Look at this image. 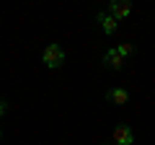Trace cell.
Instances as JSON below:
<instances>
[{
	"label": "cell",
	"mask_w": 155,
	"mask_h": 145,
	"mask_svg": "<svg viewBox=\"0 0 155 145\" xmlns=\"http://www.w3.org/2000/svg\"><path fill=\"white\" fill-rule=\"evenodd\" d=\"M41 62H44L49 70H57V67L65 65V49L60 44H47L44 52H41Z\"/></svg>",
	"instance_id": "6da1fadb"
},
{
	"label": "cell",
	"mask_w": 155,
	"mask_h": 145,
	"mask_svg": "<svg viewBox=\"0 0 155 145\" xmlns=\"http://www.w3.org/2000/svg\"><path fill=\"white\" fill-rule=\"evenodd\" d=\"M111 140H114V145H134V132L129 124H119L111 135Z\"/></svg>",
	"instance_id": "7a4b0ae2"
},
{
	"label": "cell",
	"mask_w": 155,
	"mask_h": 145,
	"mask_svg": "<svg viewBox=\"0 0 155 145\" xmlns=\"http://www.w3.org/2000/svg\"><path fill=\"white\" fill-rule=\"evenodd\" d=\"M129 13H132V3H129V0H114V3L109 5V16L116 18V21L127 18Z\"/></svg>",
	"instance_id": "3957f363"
},
{
	"label": "cell",
	"mask_w": 155,
	"mask_h": 145,
	"mask_svg": "<svg viewBox=\"0 0 155 145\" xmlns=\"http://www.w3.org/2000/svg\"><path fill=\"white\" fill-rule=\"evenodd\" d=\"M104 62H106L109 70H122V67H124V57L116 52V47H111V49L104 55Z\"/></svg>",
	"instance_id": "277c9868"
},
{
	"label": "cell",
	"mask_w": 155,
	"mask_h": 145,
	"mask_svg": "<svg viewBox=\"0 0 155 145\" xmlns=\"http://www.w3.org/2000/svg\"><path fill=\"white\" fill-rule=\"evenodd\" d=\"M106 99H109L114 106H124L129 101V91L127 88H111L109 93H106Z\"/></svg>",
	"instance_id": "5b68a950"
},
{
	"label": "cell",
	"mask_w": 155,
	"mask_h": 145,
	"mask_svg": "<svg viewBox=\"0 0 155 145\" xmlns=\"http://www.w3.org/2000/svg\"><path fill=\"white\" fill-rule=\"evenodd\" d=\"M96 21L101 23V29H104V34H114L116 31V26H119V21H116V18H111L109 13H98V16H96Z\"/></svg>",
	"instance_id": "8992f818"
},
{
	"label": "cell",
	"mask_w": 155,
	"mask_h": 145,
	"mask_svg": "<svg viewBox=\"0 0 155 145\" xmlns=\"http://www.w3.org/2000/svg\"><path fill=\"white\" fill-rule=\"evenodd\" d=\"M116 52H119V55L127 60V57H132V55H134V44H129V42H122V44L116 47Z\"/></svg>",
	"instance_id": "52a82bcc"
},
{
	"label": "cell",
	"mask_w": 155,
	"mask_h": 145,
	"mask_svg": "<svg viewBox=\"0 0 155 145\" xmlns=\"http://www.w3.org/2000/svg\"><path fill=\"white\" fill-rule=\"evenodd\" d=\"M8 112V104H5V101H3V99H0V117H3V114H5Z\"/></svg>",
	"instance_id": "ba28073f"
},
{
	"label": "cell",
	"mask_w": 155,
	"mask_h": 145,
	"mask_svg": "<svg viewBox=\"0 0 155 145\" xmlns=\"http://www.w3.org/2000/svg\"><path fill=\"white\" fill-rule=\"evenodd\" d=\"M0 137H3V130H0Z\"/></svg>",
	"instance_id": "9c48e42d"
}]
</instances>
